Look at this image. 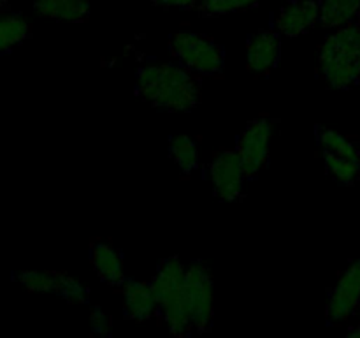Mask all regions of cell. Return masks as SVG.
Wrapping results in <instances>:
<instances>
[{"instance_id":"cell-1","label":"cell","mask_w":360,"mask_h":338,"mask_svg":"<svg viewBox=\"0 0 360 338\" xmlns=\"http://www.w3.org/2000/svg\"><path fill=\"white\" fill-rule=\"evenodd\" d=\"M137 94L155 108L188 111L200 102V87L178 63H150L137 74Z\"/></svg>"},{"instance_id":"cell-2","label":"cell","mask_w":360,"mask_h":338,"mask_svg":"<svg viewBox=\"0 0 360 338\" xmlns=\"http://www.w3.org/2000/svg\"><path fill=\"white\" fill-rule=\"evenodd\" d=\"M320 70L327 84L345 90L360 77V25H345L336 28L319 53Z\"/></svg>"},{"instance_id":"cell-3","label":"cell","mask_w":360,"mask_h":338,"mask_svg":"<svg viewBox=\"0 0 360 338\" xmlns=\"http://www.w3.org/2000/svg\"><path fill=\"white\" fill-rule=\"evenodd\" d=\"M185 264L176 257H169L162 261L157 275L150 282L151 291L157 299L158 313L169 331L176 337H185L190 330H193L185 299Z\"/></svg>"},{"instance_id":"cell-4","label":"cell","mask_w":360,"mask_h":338,"mask_svg":"<svg viewBox=\"0 0 360 338\" xmlns=\"http://www.w3.org/2000/svg\"><path fill=\"white\" fill-rule=\"evenodd\" d=\"M171 51L192 73L213 76L224 69V49L213 39L181 30L171 37Z\"/></svg>"},{"instance_id":"cell-5","label":"cell","mask_w":360,"mask_h":338,"mask_svg":"<svg viewBox=\"0 0 360 338\" xmlns=\"http://www.w3.org/2000/svg\"><path fill=\"white\" fill-rule=\"evenodd\" d=\"M185 299L193 330L200 333L210 330L214 313V287L207 264L195 261L186 266Z\"/></svg>"},{"instance_id":"cell-6","label":"cell","mask_w":360,"mask_h":338,"mask_svg":"<svg viewBox=\"0 0 360 338\" xmlns=\"http://www.w3.org/2000/svg\"><path fill=\"white\" fill-rule=\"evenodd\" d=\"M274 122L269 118H257L248 123L238 141V154L241 158L246 178H253L266 165L273 139Z\"/></svg>"},{"instance_id":"cell-7","label":"cell","mask_w":360,"mask_h":338,"mask_svg":"<svg viewBox=\"0 0 360 338\" xmlns=\"http://www.w3.org/2000/svg\"><path fill=\"white\" fill-rule=\"evenodd\" d=\"M360 305V259L354 261L334 285L327 303L329 323H345L357 312Z\"/></svg>"},{"instance_id":"cell-8","label":"cell","mask_w":360,"mask_h":338,"mask_svg":"<svg viewBox=\"0 0 360 338\" xmlns=\"http://www.w3.org/2000/svg\"><path fill=\"white\" fill-rule=\"evenodd\" d=\"M211 183L214 194L221 201H236L243 192V182L246 175L243 169L238 150H221L214 155L210 165Z\"/></svg>"},{"instance_id":"cell-9","label":"cell","mask_w":360,"mask_h":338,"mask_svg":"<svg viewBox=\"0 0 360 338\" xmlns=\"http://www.w3.org/2000/svg\"><path fill=\"white\" fill-rule=\"evenodd\" d=\"M281 42L274 30L253 34L246 44V67L253 74H267L280 58Z\"/></svg>"},{"instance_id":"cell-10","label":"cell","mask_w":360,"mask_h":338,"mask_svg":"<svg viewBox=\"0 0 360 338\" xmlns=\"http://www.w3.org/2000/svg\"><path fill=\"white\" fill-rule=\"evenodd\" d=\"M320 21V4L315 0H299L285 6L276 16V28L288 37L306 34Z\"/></svg>"},{"instance_id":"cell-11","label":"cell","mask_w":360,"mask_h":338,"mask_svg":"<svg viewBox=\"0 0 360 338\" xmlns=\"http://www.w3.org/2000/svg\"><path fill=\"white\" fill-rule=\"evenodd\" d=\"M123 306H125V315L137 323L150 320L158 312L151 285L137 280L123 282Z\"/></svg>"},{"instance_id":"cell-12","label":"cell","mask_w":360,"mask_h":338,"mask_svg":"<svg viewBox=\"0 0 360 338\" xmlns=\"http://www.w3.org/2000/svg\"><path fill=\"white\" fill-rule=\"evenodd\" d=\"M91 266L102 282L109 285L123 284V263L118 250L109 242H94L90 249Z\"/></svg>"},{"instance_id":"cell-13","label":"cell","mask_w":360,"mask_h":338,"mask_svg":"<svg viewBox=\"0 0 360 338\" xmlns=\"http://www.w3.org/2000/svg\"><path fill=\"white\" fill-rule=\"evenodd\" d=\"M34 9L42 18L79 23L90 14V4L88 0H35Z\"/></svg>"},{"instance_id":"cell-14","label":"cell","mask_w":360,"mask_h":338,"mask_svg":"<svg viewBox=\"0 0 360 338\" xmlns=\"http://www.w3.org/2000/svg\"><path fill=\"white\" fill-rule=\"evenodd\" d=\"M360 13V0H322L320 23L326 28H340L352 23Z\"/></svg>"},{"instance_id":"cell-15","label":"cell","mask_w":360,"mask_h":338,"mask_svg":"<svg viewBox=\"0 0 360 338\" xmlns=\"http://www.w3.org/2000/svg\"><path fill=\"white\" fill-rule=\"evenodd\" d=\"M30 34V23L20 14L0 13V53L9 51Z\"/></svg>"},{"instance_id":"cell-16","label":"cell","mask_w":360,"mask_h":338,"mask_svg":"<svg viewBox=\"0 0 360 338\" xmlns=\"http://www.w3.org/2000/svg\"><path fill=\"white\" fill-rule=\"evenodd\" d=\"M60 278H62V273H60V271L28 270L21 271V273L18 275V282H20L27 291L37 292V294H49V292L58 294Z\"/></svg>"},{"instance_id":"cell-17","label":"cell","mask_w":360,"mask_h":338,"mask_svg":"<svg viewBox=\"0 0 360 338\" xmlns=\"http://www.w3.org/2000/svg\"><path fill=\"white\" fill-rule=\"evenodd\" d=\"M171 155L174 158L176 165L183 173H192L199 165V150L192 137L186 134H176L171 137Z\"/></svg>"},{"instance_id":"cell-18","label":"cell","mask_w":360,"mask_h":338,"mask_svg":"<svg viewBox=\"0 0 360 338\" xmlns=\"http://www.w3.org/2000/svg\"><path fill=\"white\" fill-rule=\"evenodd\" d=\"M323 164H326L327 173L333 176L336 182L343 185H352L357 182L360 175V161H352V158L341 157V155L323 151Z\"/></svg>"},{"instance_id":"cell-19","label":"cell","mask_w":360,"mask_h":338,"mask_svg":"<svg viewBox=\"0 0 360 338\" xmlns=\"http://www.w3.org/2000/svg\"><path fill=\"white\" fill-rule=\"evenodd\" d=\"M319 143L322 144L323 150L330 151V154L341 155V157L352 158V161H360L359 148L336 130L319 129Z\"/></svg>"},{"instance_id":"cell-20","label":"cell","mask_w":360,"mask_h":338,"mask_svg":"<svg viewBox=\"0 0 360 338\" xmlns=\"http://www.w3.org/2000/svg\"><path fill=\"white\" fill-rule=\"evenodd\" d=\"M259 2L260 0H200V11L207 16H221L255 7Z\"/></svg>"},{"instance_id":"cell-21","label":"cell","mask_w":360,"mask_h":338,"mask_svg":"<svg viewBox=\"0 0 360 338\" xmlns=\"http://www.w3.org/2000/svg\"><path fill=\"white\" fill-rule=\"evenodd\" d=\"M58 294L65 301H69L70 305H84L88 301V298H90V292H88L86 285H83L77 278L67 273H62V278H60Z\"/></svg>"},{"instance_id":"cell-22","label":"cell","mask_w":360,"mask_h":338,"mask_svg":"<svg viewBox=\"0 0 360 338\" xmlns=\"http://www.w3.org/2000/svg\"><path fill=\"white\" fill-rule=\"evenodd\" d=\"M90 326L91 331L95 334H101V337H108L111 333V319L108 317V313L101 308V306H95L90 313Z\"/></svg>"},{"instance_id":"cell-23","label":"cell","mask_w":360,"mask_h":338,"mask_svg":"<svg viewBox=\"0 0 360 338\" xmlns=\"http://www.w3.org/2000/svg\"><path fill=\"white\" fill-rule=\"evenodd\" d=\"M160 7H178V9H188L195 6L199 0H153Z\"/></svg>"},{"instance_id":"cell-24","label":"cell","mask_w":360,"mask_h":338,"mask_svg":"<svg viewBox=\"0 0 360 338\" xmlns=\"http://www.w3.org/2000/svg\"><path fill=\"white\" fill-rule=\"evenodd\" d=\"M348 337H350V338H360V323H359V326L355 327V330H352L350 333H348Z\"/></svg>"},{"instance_id":"cell-25","label":"cell","mask_w":360,"mask_h":338,"mask_svg":"<svg viewBox=\"0 0 360 338\" xmlns=\"http://www.w3.org/2000/svg\"><path fill=\"white\" fill-rule=\"evenodd\" d=\"M7 2H9V0H0V9H2V7H4V6H6V4H7Z\"/></svg>"},{"instance_id":"cell-26","label":"cell","mask_w":360,"mask_h":338,"mask_svg":"<svg viewBox=\"0 0 360 338\" xmlns=\"http://www.w3.org/2000/svg\"><path fill=\"white\" fill-rule=\"evenodd\" d=\"M359 21H360V13H359Z\"/></svg>"}]
</instances>
